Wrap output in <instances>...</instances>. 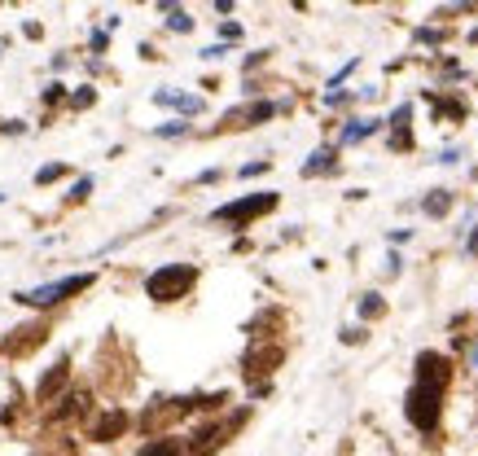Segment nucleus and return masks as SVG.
<instances>
[{
  "mask_svg": "<svg viewBox=\"0 0 478 456\" xmlns=\"http://www.w3.org/2000/svg\"><path fill=\"white\" fill-rule=\"evenodd\" d=\"M194 281H198V272L189 268V263H167V268L149 272V281H145V294L154 298V303H172V298H180V294H185Z\"/></svg>",
  "mask_w": 478,
  "mask_h": 456,
  "instance_id": "nucleus-1",
  "label": "nucleus"
},
{
  "mask_svg": "<svg viewBox=\"0 0 478 456\" xmlns=\"http://www.w3.org/2000/svg\"><path fill=\"white\" fill-rule=\"evenodd\" d=\"M439 395L444 391H435V386H417L408 391V400H404V413H408V422L417 426V430H435L439 426Z\"/></svg>",
  "mask_w": 478,
  "mask_h": 456,
  "instance_id": "nucleus-2",
  "label": "nucleus"
},
{
  "mask_svg": "<svg viewBox=\"0 0 478 456\" xmlns=\"http://www.w3.org/2000/svg\"><path fill=\"white\" fill-rule=\"evenodd\" d=\"M88 285H92L88 272H83V277H62V281H49V285H40V290H31V294H18V303L49 307V303H62V298L79 294V290H88Z\"/></svg>",
  "mask_w": 478,
  "mask_h": 456,
  "instance_id": "nucleus-3",
  "label": "nucleus"
},
{
  "mask_svg": "<svg viewBox=\"0 0 478 456\" xmlns=\"http://www.w3.org/2000/svg\"><path fill=\"white\" fill-rule=\"evenodd\" d=\"M277 207V194H255V198H242V202H229V207H220L215 211V220H224V224H246V220H255V215H264Z\"/></svg>",
  "mask_w": 478,
  "mask_h": 456,
  "instance_id": "nucleus-4",
  "label": "nucleus"
},
{
  "mask_svg": "<svg viewBox=\"0 0 478 456\" xmlns=\"http://www.w3.org/2000/svg\"><path fill=\"white\" fill-rule=\"evenodd\" d=\"M417 377H422V386L444 391V386H448V377H452V369H448V360H444V355L422 351V355H417Z\"/></svg>",
  "mask_w": 478,
  "mask_h": 456,
  "instance_id": "nucleus-5",
  "label": "nucleus"
},
{
  "mask_svg": "<svg viewBox=\"0 0 478 456\" xmlns=\"http://www.w3.org/2000/svg\"><path fill=\"white\" fill-rule=\"evenodd\" d=\"M66 377H70V364H66V360H57V364L49 369V373L40 377V386H35V395H40V400H53V395L66 386Z\"/></svg>",
  "mask_w": 478,
  "mask_h": 456,
  "instance_id": "nucleus-6",
  "label": "nucleus"
},
{
  "mask_svg": "<svg viewBox=\"0 0 478 456\" xmlns=\"http://www.w3.org/2000/svg\"><path fill=\"white\" fill-rule=\"evenodd\" d=\"M123 426H127V417H123V413H105V417H101V422H97V426H92V439H101V443H105V439H114V435H123Z\"/></svg>",
  "mask_w": 478,
  "mask_h": 456,
  "instance_id": "nucleus-7",
  "label": "nucleus"
},
{
  "mask_svg": "<svg viewBox=\"0 0 478 456\" xmlns=\"http://www.w3.org/2000/svg\"><path fill=\"white\" fill-rule=\"evenodd\" d=\"M154 101H158V105H176V110H185V114H198L202 110L198 97H180V92H154Z\"/></svg>",
  "mask_w": 478,
  "mask_h": 456,
  "instance_id": "nucleus-8",
  "label": "nucleus"
},
{
  "mask_svg": "<svg viewBox=\"0 0 478 456\" xmlns=\"http://www.w3.org/2000/svg\"><path fill=\"white\" fill-rule=\"evenodd\" d=\"M141 456H185V448H180V439H154V443H145Z\"/></svg>",
  "mask_w": 478,
  "mask_h": 456,
  "instance_id": "nucleus-9",
  "label": "nucleus"
},
{
  "mask_svg": "<svg viewBox=\"0 0 478 456\" xmlns=\"http://www.w3.org/2000/svg\"><path fill=\"white\" fill-rule=\"evenodd\" d=\"M448 207H452V194H448V189H435V194L426 198V215H448Z\"/></svg>",
  "mask_w": 478,
  "mask_h": 456,
  "instance_id": "nucleus-10",
  "label": "nucleus"
},
{
  "mask_svg": "<svg viewBox=\"0 0 478 456\" xmlns=\"http://www.w3.org/2000/svg\"><path fill=\"white\" fill-rule=\"evenodd\" d=\"M377 123H373V118H360V123H346L342 127V141H346V145H351V141H360V136H368V132H373Z\"/></svg>",
  "mask_w": 478,
  "mask_h": 456,
  "instance_id": "nucleus-11",
  "label": "nucleus"
},
{
  "mask_svg": "<svg viewBox=\"0 0 478 456\" xmlns=\"http://www.w3.org/2000/svg\"><path fill=\"white\" fill-rule=\"evenodd\" d=\"M325 167H333V149H316V154H312V163H307L303 172H307V176H316V172H325Z\"/></svg>",
  "mask_w": 478,
  "mask_h": 456,
  "instance_id": "nucleus-12",
  "label": "nucleus"
},
{
  "mask_svg": "<svg viewBox=\"0 0 478 456\" xmlns=\"http://www.w3.org/2000/svg\"><path fill=\"white\" fill-rule=\"evenodd\" d=\"M382 311H386V303H382L377 294H364V303H360V316H364V320H373V316H382Z\"/></svg>",
  "mask_w": 478,
  "mask_h": 456,
  "instance_id": "nucleus-13",
  "label": "nucleus"
},
{
  "mask_svg": "<svg viewBox=\"0 0 478 456\" xmlns=\"http://www.w3.org/2000/svg\"><path fill=\"white\" fill-rule=\"evenodd\" d=\"M167 14H172V18H167V27H172V31H194V18H189L185 9H167Z\"/></svg>",
  "mask_w": 478,
  "mask_h": 456,
  "instance_id": "nucleus-14",
  "label": "nucleus"
},
{
  "mask_svg": "<svg viewBox=\"0 0 478 456\" xmlns=\"http://www.w3.org/2000/svg\"><path fill=\"white\" fill-rule=\"evenodd\" d=\"M62 172H66V167H62V163H53V167H44V172H40V176H35V180H40V185H49V180H57V176H62Z\"/></svg>",
  "mask_w": 478,
  "mask_h": 456,
  "instance_id": "nucleus-15",
  "label": "nucleus"
},
{
  "mask_svg": "<svg viewBox=\"0 0 478 456\" xmlns=\"http://www.w3.org/2000/svg\"><path fill=\"white\" fill-rule=\"evenodd\" d=\"M180 132H185V123H163L158 136H180Z\"/></svg>",
  "mask_w": 478,
  "mask_h": 456,
  "instance_id": "nucleus-16",
  "label": "nucleus"
},
{
  "mask_svg": "<svg viewBox=\"0 0 478 456\" xmlns=\"http://www.w3.org/2000/svg\"><path fill=\"white\" fill-rule=\"evenodd\" d=\"M88 189H92V180H88V176H83V180H79V185H75V194H70V198H88Z\"/></svg>",
  "mask_w": 478,
  "mask_h": 456,
  "instance_id": "nucleus-17",
  "label": "nucleus"
},
{
  "mask_svg": "<svg viewBox=\"0 0 478 456\" xmlns=\"http://www.w3.org/2000/svg\"><path fill=\"white\" fill-rule=\"evenodd\" d=\"M268 114H272V105H268V101H259L255 110H250V118H268Z\"/></svg>",
  "mask_w": 478,
  "mask_h": 456,
  "instance_id": "nucleus-18",
  "label": "nucleus"
},
{
  "mask_svg": "<svg viewBox=\"0 0 478 456\" xmlns=\"http://www.w3.org/2000/svg\"><path fill=\"white\" fill-rule=\"evenodd\" d=\"M470 255H478V233H474V237H470Z\"/></svg>",
  "mask_w": 478,
  "mask_h": 456,
  "instance_id": "nucleus-19",
  "label": "nucleus"
},
{
  "mask_svg": "<svg viewBox=\"0 0 478 456\" xmlns=\"http://www.w3.org/2000/svg\"><path fill=\"white\" fill-rule=\"evenodd\" d=\"M474 369H478V346H474Z\"/></svg>",
  "mask_w": 478,
  "mask_h": 456,
  "instance_id": "nucleus-20",
  "label": "nucleus"
}]
</instances>
